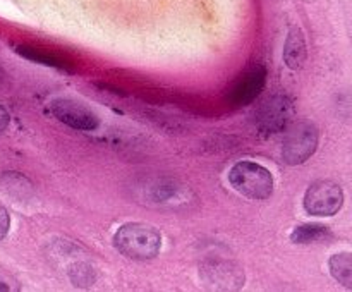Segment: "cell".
<instances>
[{
  "label": "cell",
  "instance_id": "cell-16",
  "mask_svg": "<svg viewBox=\"0 0 352 292\" xmlns=\"http://www.w3.org/2000/svg\"><path fill=\"white\" fill-rule=\"evenodd\" d=\"M9 122H10L9 112H7V110L0 105V133H3V131L9 127Z\"/></svg>",
  "mask_w": 352,
  "mask_h": 292
},
{
  "label": "cell",
  "instance_id": "cell-10",
  "mask_svg": "<svg viewBox=\"0 0 352 292\" xmlns=\"http://www.w3.org/2000/svg\"><path fill=\"white\" fill-rule=\"evenodd\" d=\"M336 239L332 229L320 223H302L291 232V240L296 244H322Z\"/></svg>",
  "mask_w": 352,
  "mask_h": 292
},
{
  "label": "cell",
  "instance_id": "cell-1",
  "mask_svg": "<svg viewBox=\"0 0 352 292\" xmlns=\"http://www.w3.org/2000/svg\"><path fill=\"white\" fill-rule=\"evenodd\" d=\"M113 246L129 260H153L162 247V236L153 225L141 222L124 223L113 236Z\"/></svg>",
  "mask_w": 352,
  "mask_h": 292
},
{
  "label": "cell",
  "instance_id": "cell-3",
  "mask_svg": "<svg viewBox=\"0 0 352 292\" xmlns=\"http://www.w3.org/2000/svg\"><path fill=\"white\" fill-rule=\"evenodd\" d=\"M318 139L320 134L315 124L302 120V122L289 127L284 137V148H282V157H284L285 164H305L308 158L313 157V153L318 148Z\"/></svg>",
  "mask_w": 352,
  "mask_h": 292
},
{
  "label": "cell",
  "instance_id": "cell-15",
  "mask_svg": "<svg viewBox=\"0 0 352 292\" xmlns=\"http://www.w3.org/2000/svg\"><path fill=\"white\" fill-rule=\"evenodd\" d=\"M9 227H10L9 213H7V210L0 205V240L7 236V232H9Z\"/></svg>",
  "mask_w": 352,
  "mask_h": 292
},
{
  "label": "cell",
  "instance_id": "cell-13",
  "mask_svg": "<svg viewBox=\"0 0 352 292\" xmlns=\"http://www.w3.org/2000/svg\"><path fill=\"white\" fill-rule=\"evenodd\" d=\"M17 52H19L23 57L30 58V60L38 62V64L43 65H50V67H57V69H67L65 62L62 58H58L57 55L54 54H47L43 50H38V48H30V47H17Z\"/></svg>",
  "mask_w": 352,
  "mask_h": 292
},
{
  "label": "cell",
  "instance_id": "cell-9",
  "mask_svg": "<svg viewBox=\"0 0 352 292\" xmlns=\"http://www.w3.org/2000/svg\"><path fill=\"white\" fill-rule=\"evenodd\" d=\"M208 275L210 284H215L220 289H239L244 285V273L241 268H234L230 263H215L210 270H203Z\"/></svg>",
  "mask_w": 352,
  "mask_h": 292
},
{
  "label": "cell",
  "instance_id": "cell-7",
  "mask_svg": "<svg viewBox=\"0 0 352 292\" xmlns=\"http://www.w3.org/2000/svg\"><path fill=\"white\" fill-rule=\"evenodd\" d=\"M265 85H267V69L263 65H254L246 74L241 76V79L232 88L230 100L237 106L250 105L260 96Z\"/></svg>",
  "mask_w": 352,
  "mask_h": 292
},
{
  "label": "cell",
  "instance_id": "cell-11",
  "mask_svg": "<svg viewBox=\"0 0 352 292\" xmlns=\"http://www.w3.org/2000/svg\"><path fill=\"white\" fill-rule=\"evenodd\" d=\"M329 268L332 277L344 287L352 289V254L339 253L333 254L329 261Z\"/></svg>",
  "mask_w": 352,
  "mask_h": 292
},
{
  "label": "cell",
  "instance_id": "cell-14",
  "mask_svg": "<svg viewBox=\"0 0 352 292\" xmlns=\"http://www.w3.org/2000/svg\"><path fill=\"white\" fill-rule=\"evenodd\" d=\"M21 291L19 280L9 270L0 267V292H17Z\"/></svg>",
  "mask_w": 352,
  "mask_h": 292
},
{
  "label": "cell",
  "instance_id": "cell-8",
  "mask_svg": "<svg viewBox=\"0 0 352 292\" xmlns=\"http://www.w3.org/2000/svg\"><path fill=\"white\" fill-rule=\"evenodd\" d=\"M306 40H305V33H302L301 27L292 26L289 30L287 38H285V45H284V62L289 69L292 71H298V69L302 67L306 60Z\"/></svg>",
  "mask_w": 352,
  "mask_h": 292
},
{
  "label": "cell",
  "instance_id": "cell-5",
  "mask_svg": "<svg viewBox=\"0 0 352 292\" xmlns=\"http://www.w3.org/2000/svg\"><path fill=\"white\" fill-rule=\"evenodd\" d=\"M48 110L57 120L78 131H95L100 126V117L86 103L74 98H54L48 103Z\"/></svg>",
  "mask_w": 352,
  "mask_h": 292
},
{
  "label": "cell",
  "instance_id": "cell-4",
  "mask_svg": "<svg viewBox=\"0 0 352 292\" xmlns=\"http://www.w3.org/2000/svg\"><path fill=\"white\" fill-rule=\"evenodd\" d=\"M344 191L337 182L322 181L313 182L305 194V210L315 216H332L342 208Z\"/></svg>",
  "mask_w": 352,
  "mask_h": 292
},
{
  "label": "cell",
  "instance_id": "cell-6",
  "mask_svg": "<svg viewBox=\"0 0 352 292\" xmlns=\"http://www.w3.org/2000/svg\"><path fill=\"white\" fill-rule=\"evenodd\" d=\"M292 115V102L285 96H274L263 103L258 115V126L263 133L275 134L287 126Z\"/></svg>",
  "mask_w": 352,
  "mask_h": 292
},
{
  "label": "cell",
  "instance_id": "cell-12",
  "mask_svg": "<svg viewBox=\"0 0 352 292\" xmlns=\"http://www.w3.org/2000/svg\"><path fill=\"white\" fill-rule=\"evenodd\" d=\"M0 182L3 184V188L7 189V192H10V194L17 196V198H28L30 194H26L24 192V189L26 191H33V186H31V182L28 181L26 177H23L21 174H17V172H7V174H3V177L0 179Z\"/></svg>",
  "mask_w": 352,
  "mask_h": 292
},
{
  "label": "cell",
  "instance_id": "cell-2",
  "mask_svg": "<svg viewBox=\"0 0 352 292\" xmlns=\"http://www.w3.org/2000/svg\"><path fill=\"white\" fill-rule=\"evenodd\" d=\"M229 182L239 194L263 201L274 194V175L254 161H237L229 172Z\"/></svg>",
  "mask_w": 352,
  "mask_h": 292
}]
</instances>
